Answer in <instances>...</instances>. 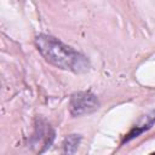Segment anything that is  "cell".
<instances>
[{"instance_id": "1", "label": "cell", "mask_w": 155, "mask_h": 155, "mask_svg": "<svg viewBox=\"0 0 155 155\" xmlns=\"http://www.w3.org/2000/svg\"><path fill=\"white\" fill-rule=\"evenodd\" d=\"M35 46L46 62L59 69L75 74H81L90 69V62L86 56L52 35H38Z\"/></svg>"}, {"instance_id": "2", "label": "cell", "mask_w": 155, "mask_h": 155, "mask_svg": "<svg viewBox=\"0 0 155 155\" xmlns=\"http://www.w3.org/2000/svg\"><path fill=\"white\" fill-rule=\"evenodd\" d=\"M99 107V102L96 94L90 91H79L70 96L68 109L71 116H82L93 113Z\"/></svg>"}, {"instance_id": "3", "label": "cell", "mask_w": 155, "mask_h": 155, "mask_svg": "<svg viewBox=\"0 0 155 155\" xmlns=\"http://www.w3.org/2000/svg\"><path fill=\"white\" fill-rule=\"evenodd\" d=\"M54 138V131L52 127L44 120H39V124L35 126V132L33 134V145L42 147V151L46 150Z\"/></svg>"}, {"instance_id": "4", "label": "cell", "mask_w": 155, "mask_h": 155, "mask_svg": "<svg viewBox=\"0 0 155 155\" xmlns=\"http://www.w3.org/2000/svg\"><path fill=\"white\" fill-rule=\"evenodd\" d=\"M154 124H155V110H153V111H150L149 114L144 115L143 119H142L137 125H134V126L132 127V130L125 136V138H124V140H122V144L130 142L131 139H133V138H136V137H138L140 133H143L144 131L149 130Z\"/></svg>"}, {"instance_id": "5", "label": "cell", "mask_w": 155, "mask_h": 155, "mask_svg": "<svg viewBox=\"0 0 155 155\" xmlns=\"http://www.w3.org/2000/svg\"><path fill=\"white\" fill-rule=\"evenodd\" d=\"M81 142V136L79 134H69L65 137L62 147V154L63 155H74L79 148V144Z\"/></svg>"}, {"instance_id": "6", "label": "cell", "mask_w": 155, "mask_h": 155, "mask_svg": "<svg viewBox=\"0 0 155 155\" xmlns=\"http://www.w3.org/2000/svg\"><path fill=\"white\" fill-rule=\"evenodd\" d=\"M150 155H155V153H153V154H150Z\"/></svg>"}]
</instances>
